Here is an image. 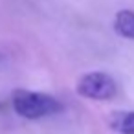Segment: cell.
Here are the masks:
<instances>
[{"label":"cell","instance_id":"obj_3","mask_svg":"<svg viewBox=\"0 0 134 134\" xmlns=\"http://www.w3.org/2000/svg\"><path fill=\"white\" fill-rule=\"evenodd\" d=\"M110 130L118 134H134V110H114L107 118Z\"/></svg>","mask_w":134,"mask_h":134},{"label":"cell","instance_id":"obj_1","mask_svg":"<svg viewBox=\"0 0 134 134\" xmlns=\"http://www.w3.org/2000/svg\"><path fill=\"white\" fill-rule=\"evenodd\" d=\"M11 105H13V110L24 119H41L46 116L59 114L64 108L57 97L44 92L26 90V88L13 90Z\"/></svg>","mask_w":134,"mask_h":134},{"label":"cell","instance_id":"obj_4","mask_svg":"<svg viewBox=\"0 0 134 134\" xmlns=\"http://www.w3.org/2000/svg\"><path fill=\"white\" fill-rule=\"evenodd\" d=\"M112 26L119 37L134 41V11L132 9H119L114 17Z\"/></svg>","mask_w":134,"mask_h":134},{"label":"cell","instance_id":"obj_5","mask_svg":"<svg viewBox=\"0 0 134 134\" xmlns=\"http://www.w3.org/2000/svg\"><path fill=\"white\" fill-rule=\"evenodd\" d=\"M0 108H2V103H0Z\"/></svg>","mask_w":134,"mask_h":134},{"label":"cell","instance_id":"obj_2","mask_svg":"<svg viewBox=\"0 0 134 134\" xmlns=\"http://www.w3.org/2000/svg\"><path fill=\"white\" fill-rule=\"evenodd\" d=\"M77 96L92 101H108L116 96V81L105 72H86L75 83Z\"/></svg>","mask_w":134,"mask_h":134}]
</instances>
